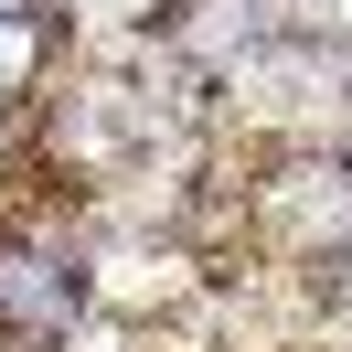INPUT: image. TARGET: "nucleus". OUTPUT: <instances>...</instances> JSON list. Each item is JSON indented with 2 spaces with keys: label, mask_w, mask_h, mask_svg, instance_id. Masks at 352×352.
<instances>
[{
  "label": "nucleus",
  "mask_w": 352,
  "mask_h": 352,
  "mask_svg": "<svg viewBox=\"0 0 352 352\" xmlns=\"http://www.w3.org/2000/svg\"><path fill=\"white\" fill-rule=\"evenodd\" d=\"M96 320V203L22 171V192L0 203V352H86Z\"/></svg>",
  "instance_id": "nucleus-1"
},
{
  "label": "nucleus",
  "mask_w": 352,
  "mask_h": 352,
  "mask_svg": "<svg viewBox=\"0 0 352 352\" xmlns=\"http://www.w3.org/2000/svg\"><path fill=\"white\" fill-rule=\"evenodd\" d=\"M22 171H32V96H0V203L22 192Z\"/></svg>",
  "instance_id": "nucleus-2"
},
{
  "label": "nucleus",
  "mask_w": 352,
  "mask_h": 352,
  "mask_svg": "<svg viewBox=\"0 0 352 352\" xmlns=\"http://www.w3.org/2000/svg\"><path fill=\"white\" fill-rule=\"evenodd\" d=\"M342 352H352V342H342Z\"/></svg>",
  "instance_id": "nucleus-3"
}]
</instances>
